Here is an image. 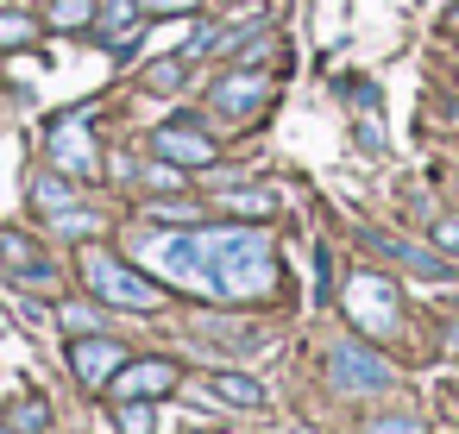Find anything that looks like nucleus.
Instances as JSON below:
<instances>
[{"label": "nucleus", "mask_w": 459, "mask_h": 434, "mask_svg": "<svg viewBox=\"0 0 459 434\" xmlns=\"http://www.w3.org/2000/svg\"><path fill=\"white\" fill-rule=\"evenodd\" d=\"M76 265H82L89 296H95V302H108V308H133V315H145V308H158V302H164V290H158L152 277H139L126 258H114V252H101V246H89Z\"/></svg>", "instance_id": "nucleus-2"}, {"label": "nucleus", "mask_w": 459, "mask_h": 434, "mask_svg": "<svg viewBox=\"0 0 459 434\" xmlns=\"http://www.w3.org/2000/svg\"><path fill=\"white\" fill-rule=\"evenodd\" d=\"M126 365V346L120 340H108V334H76L70 340V371H76V384H89V390H108V378Z\"/></svg>", "instance_id": "nucleus-8"}, {"label": "nucleus", "mask_w": 459, "mask_h": 434, "mask_svg": "<svg viewBox=\"0 0 459 434\" xmlns=\"http://www.w3.org/2000/svg\"><path fill=\"white\" fill-rule=\"evenodd\" d=\"M0 271L20 277V283H32V290H51V283H57V265H51V258L39 252V239L20 233V227H0Z\"/></svg>", "instance_id": "nucleus-9"}, {"label": "nucleus", "mask_w": 459, "mask_h": 434, "mask_svg": "<svg viewBox=\"0 0 459 434\" xmlns=\"http://www.w3.org/2000/svg\"><path fill=\"white\" fill-rule=\"evenodd\" d=\"M195 239L208 252L221 302H258V296L277 290V252L258 227H202Z\"/></svg>", "instance_id": "nucleus-1"}, {"label": "nucleus", "mask_w": 459, "mask_h": 434, "mask_svg": "<svg viewBox=\"0 0 459 434\" xmlns=\"http://www.w3.org/2000/svg\"><path fill=\"white\" fill-rule=\"evenodd\" d=\"M327 378H333V390H346V396H377V390L396 384L390 359H377V352L359 346V340H340V346L327 352Z\"/></svg>", "instance_id": "nucleus-6"}, {"label": "nucleus", "mask_w": 459, "mask_h": 434, "mask_svg": "<svg viewBox=\"0 0 459 434\" xmlns=\"http://www.w3.org/2000/svg\"><path fill=\"white\" fill-rule=\"evenodd\" d=\"M202 390H208L214 403H227V409H264V384L246 378V371H208Z\"/></svg>", "instance_id": "nucleus-12"}, {"label": "nucleus", "mask_w": 459, "mask_h": 434, "mask_svg": "<svg viewBox=\"0 0 459 434\" xmlns=\"http://www.w3.org/2000/svg\"><path fill=\"white\" fill-rule=\"evenodd\" d=\"M152 214H164V221H195V208H189V202H164V208H152Z\"/></svg>", "instance_id": "nucleus-27"}, {"label": "nucleus", "mask_w": 459, "mask_h": 434, "mask_svg": "<svg viewBox=\"0 0 459 434\" xmlns=\"http://www.w3.org/2000/svg\"><path fill=\"white\" fill-rule=\"evenodd\" d=\"M57 321H64L70 334H95V327H101V308H89V302H64Z\"/></svg>", "instance_id": "nucleus-21"}, {"label": "nucleus", "mask_w": 459, "mask_h": 434, "mask_svg": "<svg viewBox=\"0 0 459 434\" xmlns=\"http://www.w3.org/2000/svg\"><path fill=\"white\" fill-rule=\"evenodd\" d=\"M32 45H39L32 13H0V51H32Z\"/></svg>", "instance_id": "nucleus-17"}, {"label": "nucleus", "mask_w": 459, "mask_h": 434, "mask_svg": "<svg viewBox=\"0 0 459 434\" xmlns=\"http://www.w3.org/2000/svg\"><path fill=\"white\" fill-rule=\"evenodd\" d=\"M139 7H145V13H195L202 0H139Z\"/></svg>", "instance_id": "nucleus-26"}, {"label": "nucleus", "mask_w": 459, "mask_h": 434, "mask_svg": "<svg viewBox=\"0 0 459 434\" xmlns=\"http://www.w3.org/2000/svg\"><path fill=\"white\" fill-rule=\"evenodd\" d=\"M365 434H428V428H421V415H377V421H365Z\"/></svg>", "instance_id": "nucleus-23"}, {"label": "nucleus", "mask_w": 459, "mask_h": 434, "mask_svg": "<svg viewBox=\"0 0 459 434\" xmlns=\"http://www.w3.org/2000/svg\"><path fill=\"white\" fill-rule=\"evenodd\" d=\"M434 246L459 258V214H446V221H434Z\"/></svg>", "instance_id": "nucleus-25"}, {"label": "nucleus", "mask_w": 459, "mask_h": 434, "mask_svg": "<svg viewBox=\"0 0 459 434\" xmlns=\"http://www.w3.org/2000/svg\"><path fill=\"white\" fill-rule=\"evenodd\" d=\"M89 120H95V108H70L64 120H51V164L64 177H76V183H95L101 177V152L89 139Z\"/></svg>", "instance_id": "nucleus-4"}, {"label": "nucleus", "mask_w": 459, "mask_h": 434, "mask_svg": "<svg viewBox=\"0 0 459 434\" xmlns=\"http://www.w3.org/2000/svg\"><path fill=\"white\" fill-rule=\"evenodd\" d=\"M114 428H120V434H152V403H120Z\"/></svg>", "instance_id": "nucleus-22"}, {"label": "nucleus", "mask_w": 459, "mask_h": 434, "mask_svg": "<svg viewBox=\"0 0 459 434\" xmlns=\"http://www.w3.org/2000/svg\"><path fill=\"white\" fill-rule=\"evenodd\" d=\"M221 208L239 214V221H264V214H277V195H271V189H227Z\"/></svg>", "instance_id": "nucleus-16"}, {"label": "nucleus", "mask_w": 459, "mask_h": 434, "mask_svg": "<svg viewBox=\"0 0 459 434\" xmlns=\"http://www.w3.org/2000/svg\"><path fill=\"white\" fill-rule=\"evenodd\" d=\"M145 265H152L164 283H183V290H195V296H221V290H214V271H208V252H202L195 233H158V239L145 246Z\"/></svg>", "instance_id": "nucleus-3"}, {"label": "nucleus", "mask_w": 459, "mask_h": 434, "mask_svg": "<svg viewBox=\"0 0 459 434\" xmlns=\"http://www.w3.org/2000/svg\"><path fill=\"white\" fill-rule=\"evenodd\" d=\"M145 183H152V189H177V183H183V164L158 158V164H145Z\"/></svg>", "instance_id": "nucleus-24"}, {"label": "nucleus", "mask_w": 459, "mask_h": 434, "mask_svg": "<svg viewBox=\"0 0 459 434\" xmlns=\"http://www.w3.org/2000/svg\"><path fill=\"white\" fill-rule=\"evenodd\" d=\"M139 20H145V7H139V0H101V7H95L101 39H120V32H133Z\"/></svg>", "instance_id": "nucleus-14"}, {"label": "nucleus", "mask_w": 459, "mask_h": 434, "mask_svg": "<svg viewBox=\"0 0 459 434\" xmlns=\"http://www.w3.org/2000/svg\"><path fill=\"white\" fill-rule=\"evenodd\" d=\"M177 384H183V365L177 359H126L108 378V396L114 403H152V396H170Z\"/></svg>", "instance_id": "nucleus-7"}, {"label": "nucleus", "mask_w": 459, "mask_h": 434, "mask_svg": "<svg viewBox=\"0 0 459 434\" xmlns=\"http://www.w3.org/2000/svg\"><path fill=\"white\" fill-rule=\"evenodd\" d=\"M208 101H214L227 120H252V114L271 101V82H264L258 70H233V76H221V82L208 89Z\"/></svg>", "instance_id": "nucleus-10"}, {"label": "nucleus", "mask_w": 459, "mask_h": 434, "mask_svg": "<svg viewBox=\"0 0 459 434\" xmlns=\"http://www.w3.org/2000/svg\"><path fill=\"white\" fill-rule=\"evenodd\" d=\"M32 202L57 221V214H70V208H76V189H70V177L57 170V177H39V183H32Z\"/></svg>", "instance_id": "nucleus-15"}, {"label": "nucleus", "mask_w": 459, "mask_h": 434, "mask_svg": "<svg viewBox=\"0 0 459 434\" xmlns=\"http://www.w3.org/2000/svg\"><path fill=\"white\" fill-rule=\"evenodd\" d=\"M0 434H20V428H0Z\"/></svg>", "instance_id": "nucleus-28"}, {"label": "nucleus", "mask_w": 459, "mask_h": 434, "mask_svg": "<svg viewBox=\"0 0 459 434\" xmlns=\"http://www.w3.org/2000/svg\"><path fill=\"white\" fill-rule=\"evenodd\" d=\"M7 428H20V434H45V428H51V409H45L39 396H20V403H13V421H7Z\"/></svg>", "instance_id": "nucleus-19"}, {"label": "nucleus", "mask_w": 459, "mask_h": 434, "mask_svg": "<svg viewBox=\"0 0 459 434\" xmlns=\"http://www.w3.org/2000/svg\"><path fill=\"white\" fill-rule=\"evenodd\" d=\"M183 70H189V57H164V64H152V70H145V89H152V95H158V89H177V82H183Z\"/></svg>", "instance_id": "nucleus-20"}, {"label": "nucleus", "mask_w": 459, "mask_h": 434, "mask_svg": "<svg viewBox=\"0 0 459 434\" xmlns=\"http://www.w3.org/2000/svg\"><path fill=\"white\" fill-rule=\"evenodd\" d=\"M51 26H57V32L95 26V0H51Z\"/></svg>", "instance_id": "nucleus-18"}, {"label": "nucleus", "mask_w": 459, "mask_h": 434, "mask_svg": "<svg viewBox=\"0 0 459 434\" xmlns=\"http://www.w3.org/2000/svg\"><path fill=\"white\" fill-rule=\"evenodd\" d=\"M359 239H365V246H377V252H390V258H403V265H409V271H421V277H446V265H440V258H428V252H415L409 239H390V233H377V227H365Z\"/></svg>", "instance_id": "nucleus-13"}, {"label": "nucleus", "mask_w": 459, "mask_h": 434, "mask_svg": "<svg viewBox=\"0 0 459 434\" xmlns=\"http://www.w3.org/2000/svg\"><path fill=\"white\" fill-rule=\"evenodd\" d=\"M346 315L359 334H396V283L377 277V271H352L346 277Z\"/></svg>", "instance_id": "nucleus-5"}, {"label": "nucleus", "mask_w": 459, "mask_h": 434, "mask_svg": "<svg viewBox=\"0 0 459 434\" xmlns=\"http://www.w3.org/2000/svg\"><path fill=\"white\" fill-rule=\"evenodd\" d=\"M152 152H158V158H170V164H183V170H195V164H214V139H208V133H195L189 120H170V126H158V133H152Z\"/></svg>", "instance_id": "nucleus-11"}]
</instances>
